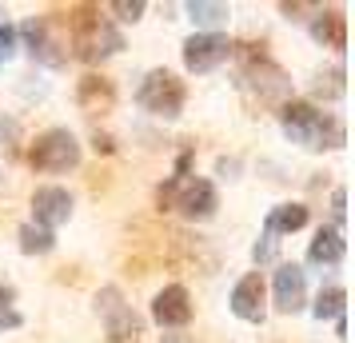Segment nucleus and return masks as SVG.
<instances>
[{
    "label": "nucleus",
    "mask_w": 355,
    "mask_h": 343,
    "mask_svg": "<svg viewBox=\"0 0 355 343\" xmlns=\"http://www.w3.org/2000/svg\"><path fill=\"white\" fill-rule=\"evenodd\" d=\"M307 228V204H279V208H272L268 212V224H263V231H272V236H291V231Z\"/></svg>",
    "instance_id": "obj_16"
},
{
    "label": "nucleus",
    "mask_w": 355,
    "mask_h": 343,
    "mask_svg": "<svg viewBox=\"0 0 355 343\" xmlns=\"http://www.w3.org/2000/svg\"><path fill=\"white\" fill-rule=\"evenodd\" d=\"M343 252H347L343 231L320 228L315 231V240L307 244V263H315V267H339V263H343Z\"/></svg>",
    "instance_id": "obj_12"
},
{
    "label": "nucleus",
    "mask_w": 355,
    "mask_h": 343,
    "mask_svg": "<svg viewBox=\"0 0 355 343\" xmlns=\"http://www.w3.org/2000/svg\"><path fill=\"white\" fill-rule=\"evenodd\" d=\"M232 56V40L224 33H196L184 40V64L188 72H211Z\"/></svg>",
    "instance_id": "obj_6"
},
{
    "label": "nucleus",
    "mask_w": 355,
    "mask_h": 343,
    "mask_svg": "<svg viewBox=\"0 0 355 343\" xmlns=\"http://www.w3.org/2000/svg\"><path fill=\"white\" fill-rule=\"evenodd\" d=\"M28 164H33L36 172H68V168H76L80 164V140L72 136L68 128H49L36 136V144L28 148Z\"/></svg>",
    "instance_id": "obj_4"
},
{
    "label": "nucleus",
    "mask_w": 355,
    "mask_h": 343,
    "mask_svg": "<svg viewBox=\"0 0 355 343\" xmlns=\"http://www.w3.org/2000/svg\"><path fill=\"white\" fill-rule=\"evenodd\" d=\"M108 8H112V12H116L120 20H132V24L144 17V0H112Z\"/></svg>",
    "instance_id": "obj_20"
},
{
    "label": "nucleus",
    "mask_w": 355,
    "mask_h": 343,
    "mask_svg": "<svg viewBox=\"0 0 355 343\" xmlns=\"http://www.w3.org/2000/svg\"><path fill=\"white\" fill-rule=\"evenodd\" d=\"M279 124L291 136V144L307 148V152H323V148H343V124L331 112H320L307 100H288L279 108Z\"/></svg>",
    "instance_id": "obj_1"
},
{
    "label": "nucleus",
    "mask_w": 355,
    "mask_h": 343,
    "mask_svg": "<svg viewBox=\"0 0 355 343\" xmlns=\"http://www.w3.org/2000/svg\"><path fill=\"white\" fill-rule=\"evenodd\" d=\"M331 220H336V231L343 228V220H347V192H343V188L331 192Z\"/></svg>",
    "instance_id": "obj_21"
},
{
    "label": "nucleus",
    "mask_w": 355,
    "mask_h": 343,
    "mask_svg": "<svg viewBox=\"0 0 355 343\" xmlns=\"http://www.w3.org/2000/svg\"><path fill=\"white\" fill-rule=\"evenodd\" d=\"M275 308L284 311V315H295V311H304L307 304V276L300 263H279V272H275Z\"/></svg>",
    "instance_id": "obj_8"
},
{
    "label": "nucleus",
    "mask_w": 355,
    "mask_h": 343,
    "mask_svg": "<svg viewBox=\"0 0 355 343\" xmlns=\"http://www.w3.org/2000/svg\"><path fill=\"white\" fill-rule=\"evenodd\" d=\"M12 299H17V292H12V288H4V283H0V308H8V304H12Z\"/></svg>",
    "instance_id": "obj_25"
},
{
    "label": "nucleus",
    "mask_w": 355,
    "mask_h": 343,
    "mask_svg": "<svg viewBox=\"0 0 355 343\" xmlns=\"http://www.w3.org/2000/svg\"><path fill=\"white\" fill-rule=\"evenodd\" d=\"M188 20L200 24V28L224 24L227 20V4H216V0H192V4H188Z\"/></svg>",
    "instance_id": "obj_19"
},
{
    "label": "nucleus",
    "mask_w": 355,
    "mask_h": 343,
    "mask_svg": "<svg viewBox=\"0 0 355 343\" xmlns=\"http://www.w3.org/2000/svg\"><path fill=\"white\" fill-rule=\"evenodd\" d=\"M263 276L259 272H248V276L232 288V311L240 315L243 324H263Z\"/></svg>",
    "instance_id": "obj_11"
},
{
    "label": "nucleus",
    "mask_w": 355,
    "mask_h": 343,
    "mask_svg": "<svg viewBox=\"0 0 355 343\" xmlns=\"http://www.w3.org/2000/svg\"><path fill=\"white\" fill-rule=\"evenodd\" d=\"M17 124H12V120H0V136H8V140H17Z\"/></svg>",
    "instance_id": "obj_24"
},
{
    "label": "nucleus",
    "mask_w": 355,
    "mask_h": 343,
    "mask_svg": "<svg viewBox=\"0 0 355 343\" xmlns=\"http://www.w3.org/2000/svg\"><path fill=\"white\" fill-rule=\"evenodd\" d=\"M311 36L320 40L323 49L343 52L347 49V17H343L339 8H320V17H315V24H311Z\"/></svg>",
    "instance_id": "obj_13"
},
{
    "label": "nucleus",
    "mask_w": 355,
    "mask_h": 343,
    "mask_svg": "<svg viewBox=\"0 0 355 343\" xmlns=\"http://www.w3.org/2000/svg\"><path fill=\"white\" fill-rule=\"evenodd\" d=\"M20 36H24V44H28V52L33 56H40L44 64H60V56H56V40H52L49 33V20H24L20 24Z\"/></svg>",
    "instance_id": "obj_15"
},
{
    "label": "nucleus",
    "mask_w": 355,
    "mask_h": 343,
    "mask_svg": "<svg viewBox=\"0 0 355 343\" xmlns=\"http://www.w3.org/2000/svg\"><path fill=\"white\" fill-rule=\"evenodd\" d=\"M76 100H80V108L84 112H108L116 104V88H112V80H104V76H84L80 80V88H76Z\"/></svg>",
    "instance_id": "obj_14"
},
{
    "label": "nucleus",
    "mask_w": 355,
    "mask_h": 343,
    "mask_svg": "<svg viewBox=\"0 0 355 343\" xmlns=\"http://www.w3.org/2000/svg\"><path fill=\"white\" fill-rule=\"evenodd\" d=\"M136 100H140V108H144V112L164 116V120H176V116L184 112L188 92H184V80H176L168 68H152L144 80H140Z\"/></svg>",
    "instance_id": "obj_5"
},
{
    "label": "nucleus",
    "mask_w": 355,
    "mask_h": 343,
    "mask_svg": "<svg viewBox=\"0 0 355 343\" xmlns=\"http://www.w3.org/2000/svg\"><path fill=\"white\" fill-rule=\"evenodd\" d=\"M17 52V28L12 24H0V64Z\"/></svg>",
    "instance_id": "obj_22"
},
{
    "label": "nucleus",
    "mask_w": 355,
    "mask_h": 343,
    "mask_svg": "<svg viewBox=\"0 0 355 343\" xmlns=\"http://www.w3.org/2000/svg\"><path fill=\"white\" fill-rule=\"evenodd\" d=\"M20 324H24V315H20V311L0 308V331H12V327H20Z\"/></svg>",
    "instance_id": "obj_23"
},
{
    "label": "nucleus",
    "mask_w": 355,
    "mask_h": 343,
    "mask_svg": "<svg viewBox=\"0 0 355 343\" xmlns=\"http://www.w3.org/2000/svg\"><path fill=\"white\" fill-rule=\"evenodd\" d=\"M343 308H347V292H343L339 283L323 288V292L315 295V304H311L315 319H339V315H343Z\"/></svg>",
    "instance_id": "obj_17"
},
{
    "label": "nucleus",
    "mask_w": 355,
    "mask_h": 343,
    "mask_svg": "<svg viewBox=\"0 0 355 343\" xmlns=\"http://www.w3.org/2000/svg\"><path fill=\"white\" fill-rule=\"evenodd\" d=\"M33 216H36V228H60L68 224V216H72V196H68V188H36L33 192Z\"/></svg>",
    "instance_id": "obj_9"
},
{
    "label": "nucleus",
    "mask_w": 355,
    "mask_h": 343,
    "mask_svg": "<svg viewBox=\"0 0 355 343\" xmlns=\"http://www.w3.org/2000/svg\"><path fill=\"white\" fill-rule=\"evenodd\" d=\"M52 247H56V236L44 228H36V224H24L20 228V252L24 256H49Z\"/></svg>",
    "instance_id": "obj_18"
},
{
    "label": "nucleus",
    "mask_w": 355,
    "mask_h": 343,
    "mask_svg": "<svg viewBox=\"0 0 355 343\" xmlns=\"http://www.w3.org/2000/svg\"><path fill=\"white\" fill-rule=\"evenodd\" d=\"M68 24H72V49L88 64H96V60H104V56H112V52L124 49V36L116 33L96 8H88V4L84 8H72L68 12Z\"/></svg>",
    "instance_id": "obj_2"
},
{
    "label": "nucleus",
    "mask_w": 355,
    "mask_h": 343,
    "mask_svg": "<svg viewBox=\"0 0 355 343\" xmlns=\"http://www.w3.org/2000/svg\"><path fill=\"white\" fill-rule=\"evenodd\" d=\"M96 308H100L104 324H108V335H112L116 343L136 340V335H140V319H136V311L120 299V292H116V288H104V292L96 295Z\"/></svg>",
    "instance_id": "obj_7"
},
{
    "label": "nucleus",
    "mask_w": 355,
    "mask_h": 343,
    "mask_svg": "<svg viewBox=\"0 0 355 343\" xmlns=\"http://www.w3.org/2000/svg\"><path fill=\"white\" fill-rule=\"evenodd\" d=\"M152 319H156L160 327H184V324H192V295H188V288L168 283V288L152 299Z\"/></svg>",
    "instance_id": "obj_10"
},
{
    "label": "nucleus",
    "mask_w": 355,
    "mask_h": 343,
    "mask_svg": "<svg viewBox=\"0 0 355 343\" xmlns=\"http://www.w3.org/2000/svg\"><path fill=\"white\" fill-rule=\"evenodd\" d=\"M164 212H180L184 220H208L216 212V188L208 180H196V176H172L156 192Z\"/></svg>",
    "instance_id": "obj_3"
}]
</instances>
